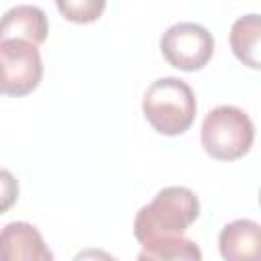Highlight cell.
Masks as SVG:
<instances>
[{
  "label": "cell",
  "mask_w": 261,
  "mask_h": 261,
  "mask_svg": "<svg viewBox=\"0 0 261 261\" xmlns=\"http://www.w3.org/2000/svg\"><path fill=\"white\" fill-rule=\"evenodd\" d=\"M159 47L169 65L181 71H196L212 59L214 37L198 22H175L161 35Z\"/></svg>",
  "instance_id": "cell-5"
},
{
  "label": "cell",
  "mask_w": 261,
  "mask_h": 261,
  "mask_svg": "<svg viewBox=\"0 0 261 261\" xmlns=\"http://www.w3.org/2000/svg\"><path fill=\"white\" fill-rule=\"evenodd\" d=\"M255 126L249 114L237 106H216L202 122V147L218 161H234L253 147Z\"/></svg>",
  "instance_id": "cell-3"
},
{
  "label": "cell",
  "mask_w": 261,
  "mask_h": 261,
  "mask_svg": "<svg viewBox=\"0 0 261 261\" xmlns=\"http://www.w3.org/2000/svg\"><path fill=\"white\" fill-rule=\"evenodd\" d=\"M198 216V196L190 188L167 186L137 212L133 232L141 245L165 237H179Z\"/></svg>",
  "instance_id": "cell-1"
},
{
  "label": "cell",
  "mask_w": 261,
  "mask_h": 261,
  "mask_svg": "<svg viewBox=\"0 0 261 261\" xmlns=\"http://www.w3.org/2000/svg\"><path fill=\"white\" fill-rule=\"evenodd\" d=\"M49 33L47 14L33 4H18L0 16V41L22 39L33 45L45 43Z\"/></svg>",
  "instance_id": "cell-7"
},
{
  "label": "cell",
  "mask_w": 261,
  "mask_h": 261,
  "mask_svg": "<svg viewBox=\"0 0 261 261\" xmlns=\"http://www.w3.org/2000/svg\"><path fill=\"white\" fill-rule=\"evenodd\" d=\"M18 200V179L12 171L0 167V214L8 212Z\"/></svg>",
  "instance_id": "cell-12"
},
{
  "label": "cell",
  "mask_w": 261,
  "mask_h": 261,
  "mask_svg": "<svg viewBox=\"0 0 261 261\" xmlns=\"http://www.w3.org/2000/svg\"><path fill=\"white\" fill-rule=\"evenodd\" d=\"M141 261H200L202 259V251L198 249V245L190 239H186L184 234L179 237H165V239H157L151 243L143 245V251L139 253Z\"/></svg>",
  "instance_id": "cell-10"
},
{
  "label": "cell",
  "mask_w": 261,
  "mask_h": 261,
  "mask_svg": "<svg viewBox=\"0 0 261 261\" xmlns=\"http://www.w3.org/2000/svg\"><path fill=\"white\" fill-rule=\"evenodd\" d=\"M41 232L22 220L8 222L0 230V261H51Z\"/></svg>",
  "instance_id": "cell-6"
},
{
  "label": "cell",
  "mask_w": 261,
  "mask_h": 261,
  "mask_svg": "<svg viewBox=\"0 0 261 261\" xmlns=\"http://www.w3.org/2000/svg\"><path fill=\"white\" fill-rule=\"evenodd\" d=\"M259 245H261V226L249 218H239L224 224L218 234L220 255L226 261L257 259Z\"/></svg>",
  "instance_id": "cell-8"
},
{
  "label": "cell",
  "mask_w": 261,
  "mask_h": 261,
  "mask_svg": "<svg viewBox=\"0 0 261 261\" xmlns=\"http://www.w3.org/2000/svg\"><path fill=\"white\" fill-rule=\"evenodd\" d=\"M43 77V59L37 45L22 39L0 41V92L6 96L31 94Z\"/></svg>",
  "instance_id": "cell-4"
},
{
  "label": "cell",
  "mask_w": 261,
  "mask_h": 261,
  "mask_svg": "<svg viewBox=\"0 0 261 261\" xmlns=\"http://www.w3.org/2000/svg\"><path fill=\"white\" fill-rule=\"evenodd\" d=\"M259 37H261V20L259 14H247L232 22L230 27V47L241 63L251 69L261 67L259 59Z\"/></svg>",
  "instance_id": "cell-9"
},
{
  "label": "cell",
  "mask_w": 261,
  "mask_h": 261,
  "mask_svg": "<svg viewBox=\"0 0 261 261\" xmlns=\"http://www.w3.org/2000/svg\"><path fill=\"white\" fill-rule=\"evenodd\" d=\"M57 10L69 22L88 24L102 16L106 0H55Z\"/></svg>",
  "instance_id": "cell-11"
},
{
  "label": "cell",
  "mask_w": 261,
  "mask_h": 261,
  "mask_svg": "<svg viewBox=\"0 0 261 261\" xmlns=\"http://www.w3.org/2000/svg\"><path fill=\"white\" fill-rule=\"evenodd\" d=\"M194 90L179 77L155 80L143 96V114L147 122L161 135H184L196 118Z\"/></svg>",
  "instance_id": "cell-2"
}]
</instances>
